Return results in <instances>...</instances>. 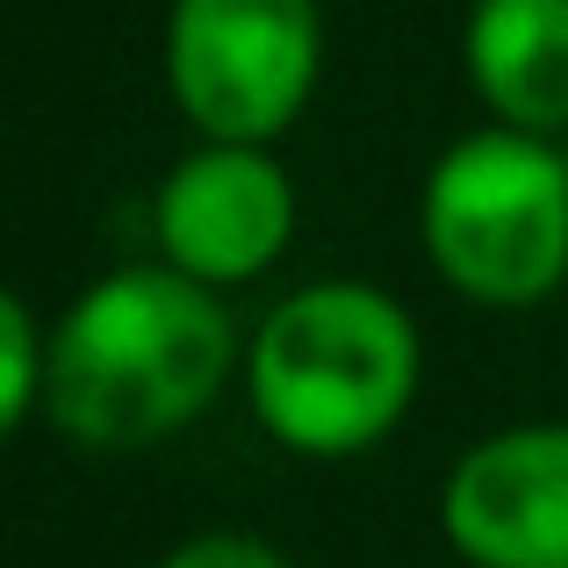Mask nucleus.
Instances as JSON below:
<instances>
[{"label":"nucleus","instance_id":"7","mask_svg":"<svg viewBox=\"0 0 568 568\" xmlns=\"http://www.w3.org/2000/svg\"><path fill=\"white\" fill-rule=\"evenodd\" d=\"M468 80L504 130L568 138V0H475Z\"/></svg>","mask_w":568,"mask_h":568},{"label":"nucleus","instance_id":"6","mask_svg":"<svg viewBox=\"0 0 568 568\" xmlns=\"http://www.w3.org/2000/svg\"><path fill=\"white\" fill-rule=\"evenodd\" d=\"M439 526L475 568H568V425H518L460 454Z\"/></svg>","mask_w":568,"mask_h":568},{"label":"nucleus","instance_id":"9","mask_svg":"<svg viewBox=\"0 0 568 568\" xmlns=\"http://www.w3.org/2000/svg\"><path fill=\"white\" fill-rule=\"evenodd\" d=\"M159 568H288V561L252 532H202V540H181Z\"/></svg>","mask_w":568,"mask_h":568},{"label":"nucleus","instance_id":"5","mask_svg":"<svg viewBox=\"0 0 568 568\" xmlns=\"http://www.w3.org/2000/svg\"><path fill=\"white\" fill-rule=\"evenodd\" d=\"M295 187L266 144H202L159 187V245L166 266L202 288L252 281L288 252Z\"/></svg>","mask_w":568,"mask_h":568},{"label":"nucleus","instance_id":"1","mask_svg":"<svg viewBox=\"0 0 568 568\" xmlns=\"http://www.w3.org/2000/svg\"><path fill=\"white\" fill-rule=\"evenodd\" d=\"M231 317L173 266L101 274L51 332L43 410L80 446H152L194 425L231 375Z\"/></svg>","mask_w":568,"mask_h":568},{"label":"nucleus","instance_id":"3","mask_svg":"<svg viewBox=\"0 0 568 568\" xmlns=\"http://www.w3.org/2000/svg\"><path fill=\"white\" fill-rule=\"evenodd\" d=\"M425 252L483 310H532L568 281V166L547 138L475 130L425 181Z\"/></svg>","mask_w":568,"mask_h":568},{"label":"nucleus","instance_id":"2","mask_svg":"<svg viewBox=\"0 0 568 568\" xmlns=\"http://www.w3.org/2000/svg\"><path fill=\"white\" fill-rule=\"evenodd\" d=\"M260 425L295 454H361L417 396V324L375 281L295 288L245 353Z\"/></svg>","mask_w":568,"mask_h":568},{"label":"nucleus","instance_id":"8","mask_svg":"<svg viewBox=\"0 0 568 568\" xmlns=\"http://www.w3.org/2000/svg\"><path fill=\"white\" fill-rule=\"evenodd\" d=\"M51 388V338L37 332L22 295H0V425H22Z\"/></svg>","mask_w":568,"mask_h":568},{"label":"nucleus","instance_id":"10","mask_svg":"<svg viewBox=\"0 0 568 568\" xmlns=\"http://www.w3.org/2000/svg\"><path fill=\"white\" fill-rule=\"evenodd\" d=\"M561 166H568V138H561Z\"/></svg>","mask_w":568,"mask_h":568},{"label":"nucleus","instance_id":"4","mask_svg":"<svg viewBox=\"0 0 568 568\" xmlns=\"http://www.w3.org/2000/svg\"><path fill=\"white\" fill-rule=\"evenodd\" d=\"M310 0H173L166 87L209 144H274L317 87Z\"/></svg>","mask_w":568,"mask_h":568}]
</instances>
